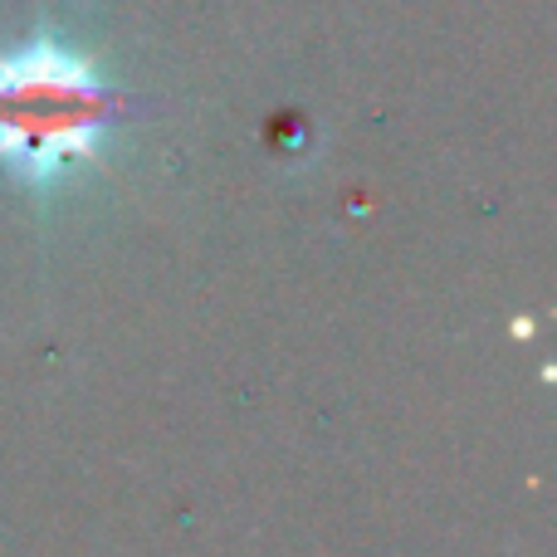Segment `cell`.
<instances>
[{
  "label": "cell",
  "mask_w": 557,
  "mask_h": 557,
  "mask_svg": "<svg viewBox=\"0 0 557 557\" xmlns=\"http://www.w3.org/2000/svg\"><path fill=\"white\" fill-rule=\"evenodd\" d=\"M103 113L108 94L98 78L54 39L0 59V157L25 182H54L69 157H94Z\"/></svg>",
  "instance_id": "6da1fadb"
}]
</instances>
